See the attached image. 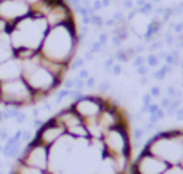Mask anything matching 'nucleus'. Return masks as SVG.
Returning a JSON list of instances; mask_svg holds the SVG:
<instances>
[{
	"label": "nucleus",
	"mask_w": 183,
	"mask_h": 174,
	"mask_svg": "<svg viewBox=\"0 0 183 174\" xmlns=\"http://www.w3.org/2000/svg\"><path fill=\"white\" fill-rule=\"evenodd\" d=\"M151 95H153V97H159V95H161V89H159L158 85H154L153 89H151Z\"/></svg>",
	"instance_id": "13"
},
{
	"label": "nucleus",
	"mask_w": 183,
	"mask_h": 174,
	"mask_svg": "<svg viewBox=\"0 0 183 174\" xmlns=\"http://www.w3.org/2000/svg\"><path fill=\"white\" fill-rule=\"evenodd\" d=\"M149 100H151V95H144V103L149 105Z\"/></svg>",
	"instance_id": "21"
},
{
	"label": "nucleus",
	"mask_w": 183,
	"mask_h": 174,
	"mask_svg": "<svg viewBox=\"0 0 183 174\" xmlns=\"http://www.w3.org/2000/svg\"><path fill=\"white\" fill-rule=\"evenodd\" d=\"M132 65H133L135 70H137V68H140V66H143V65H146V56H143V55H137V56L133 58Z\"/></svg>",
	"instance_id": "8"
},
{
	"label": "nucleus",
	"mask_w": 183,
	"mask_h": 174,
	"mask_svg": "<svg viewBox=\"0 0 183 174\" xmlns=\"http://www.w3.org/2000/svg\"><path fill=\"white\" fill-rule=\"evenodd\" d=\"M180 24H181V27H183V21H181V23H180Z\"/></svg>",
	"instance_id": "22"
},
{
	"label": "nucleus",
	"mask_w": 183,
	"mask_h": 174,
	"mask_svg": "<svg viewBox=\"0 0 183 174\" xmlns=\"http://www.w3.org/2000/svg\"><path fill=\"white\" fill-rule=\"evenodd\" d=\"M149 73V68L146 66V65H143V66H140V68H137V74L141 77V76H146Z\"/></svg>",
	"instance_id": "11"
},
{
	"label": "nucleus",
	"mask_w": 183,
	"mask_h": 174,
	"mask_svg": "<svg viewBox=\"0 0 183 174\" xmlns=\"http://www.w3.org/2000/svg\"><path fill=\"white\" fill-rule=\"evenodd\" d=\"M159 58H158V55L156 53H148V56H146V66L148 68H158L159 66Z\"/></svg>",
	"instance_id": "7"
},
{
	"label": "nucleus",
	"mask_w": 183,
	"mask_h": 174,
	"mask_svg": "<svg viewBox=\"0 0 183 174\" xmlns=\"http://www.w3.org/2000/svg\"><path fill=\"white\" fill-rule=\"evenodd\" d=\"M167 94H169V95H178L177 90H175V87H172V85L167 87Z\"/></svg>",
	"instance_id": "16"
},
{
	"label": "nucleus",
	"mask_w": 183,
	"mask_h": 174,
	"mask_svg": "<svg viewBox=\"0 0 183 174\" xmlns=\"http://www.w3.org/2000/svg\"><path fill=\"white\" fill-rule=\"evenodd\" d=\"M93 52H100L101 50V44L100 42H96V44H93V48H92Z\"/></svg>",
	"instance_id": "18"
},
{
	"label": "nucleus",
	"mask_w": 183,
	"mask_h": 174,
	"mask_svg": "<svg viewBox=\"0 0 183 174\" xmlns=\"http://www.w3.org/2000/svg\"><path fill=\"white\" fill-rule=\"evenodd\" d=\"M164 45H166V44H164L162 39H154V41L148 45V52H149V53H156V52L162 50Z\"/></svg>",
	"instance_id": "6"
},
{
	"label": "nucleus",
	"mask_w": 183,
	"mask_h": 174,
	"mask_svg": "<svg viewBox=\"0 0 183 174\" xmlns=\"http://www.w3.org/2000/svg\"><path fill=\"white\" fill-rule=\"evenodd\" d=\"M92 21H93V24H95V26H98V27H101V26H103V19H101L100 16H92Z\"/></svg>",
	"instance_id": "12"
},
{
	"label": "nucleus",
	"mask_w": 183,
	"mask_h": 174,
	"mask_svg": "<svg viewBox=\"0 0 183 174\" xmlns=\"http://www.w3.org/2000/svg\"><path fill=\"white\" fill-rule=\"evenodd\" d=\"M112 44H114V47H121V45H122L121 39H119L117 36H112Z\"/></svg>",
	"instance_id": "14"
},
{
	"label": "nucleus",
	"mask_w": 183,
	"mask_h": 174,
	"mask_svg": "<svg viewBox=\"0 0 183 174\" xmlns=\"http://www.w3.org/2000/svg\"><path fill=\"white\" fill-rule=\"evenodd\" d=\"M114 60L117 61V63H129L130 61V58H129V55H127V52H125V48H119L117 52L114 53Z\"/></svg>",
	"instance_id": "5"
},
{
	"label": "nucleus",
	"mask_w": 183,
	"mask_h": 174,
	"mask_svg": "<svg viewBox=\"0 0 183 174\" xmlns=\"http://www.w3.org/2000/svg\"><path fill=\"white\" fill-rule=\"evenodd\" d=\"M106 41H108V36H106V34H100V44L103 45V44H106Z\"/></svg>",
	"instance_id": "17"
},
{
	"label": "nucleus",
	"mask_w": 183,
	"mask_h": 174,
	"mask_svg": "<svg viewBox=\"0 0 183 174\" xmlns=\"http://www.w3.org/2000/svg\"><path fill=\"white\" fill-rule=\"evenodd\" d=\"M146 82H148V76H141V77H140V84H141V85H144Z\"/></svg>",
	"instance_id": "20"
},
{
	"label": "nucleus",
	"mask_w": 183,
	"mask_h": 174,
	"mask_svg": "<svg viewBox=\"0 0 183 174\" xmlns=\"http://www.w3.org/2000/svg\"><path fill=\"white\" fill-rule=\"evenodd\" d=\"M122 5H124V8H133V2H132V0H124V2H122Z\"/></svg>",
	"instance_id": "15"
},
{
	"label": "nucleus",
	"mask_w": 183,
	"mask_h": 174,
	"mask_svg": "<svg viewBox=\"0 0 183 174\" xmlns=\"http://www.w3.org/2000/svg\"><path fill=\"white\" fill-rule=\"evenodd\" d=\"M79 45L66 0H0V105L32 106L60 89Z\"/></svg>",
	"instance_id": "1"
},
{
	"label": "nucleus",
	"mask_w": 183,
	"mask_h": 174,
	"mask_svg": "<svg viewBox=\"0 0 183 174\" xmlns=\"http://www.w3.org/2000/svg\"><path fill=\"white\" fill-rule=\"evenodd\" d=\"M114 63H116L114 56H109L108 60L104 61V70H106V71H111V70H112V66H114Z\"/></svg>",
	"instance_id": "10"
},
{
	"label": "nucleus",
	"mask_w": 183,
	"mask_h": 174,
	"mask_svg": "<svg viewBox=\"0 0 183 174\" xmlns=\"http://www.w3.org/2000/svg\"><path fill=\"white\" fill-rule=\"evenodd\" d=\"M111 73H112L114 76H121V74L124 73V66H122L121 63L116 61V63H114V66H112V70H111Z\"/></svg>",
	"instance_id": "9"
},
{
	"label": "nucleus",
	"mask_w": 183,
	"mask_h": 174,
	"mask_svg": "<svg viewBox=\"0 0 183 174\" xmlns=\"http://www.w3.org/2000/svg\"><path fill=\"white\" fill-rule=\"evenodd\" d=\"M143 148L153 155L154 161L146 174H183V129L159 132Z\"/></svg>",
	"instance_id": "3"
},
{
	"label": "nucleus",
	"mask_w": 183,
	"mask_h": 174,
	"mask_svg": "<svg viewBox=\"0 0 183 174\" xmlns=\"http://www.w3.org/2000/svg\"><path fill=\"white\" fill-rule=\"evenodd\" d=\"M108 89H109V82H103V84H101V87H100V90H101V92L108 90Z\"/></svg>",
	"instance_id": "19"
},
{
	"label": "nucleus",
	"mask_w": 183,
	"mask_h": 174,
	"mask_svg": "<svg viewBox=\"0 0 183 174\" xmlns=\"http://www.w3.org/2000/svg\"><path fill=\"white\" fill-rule=\"evenodd\" d=\"M132 135L119 105L82 95L40 126L11 174H129Z\"/></svg>",
	"instance_id": "2"
},
{
	"label": "nucleus",
	"mask_w": 183,
	"mask_h": 174,
	"mask_svg": "<svg viewBox=\"0 0 183 174\" xmlns=\"http://www.w3.org/2000/svg\"><path fill=\"white\" fill-rule=\"evenodd\" d=\"M173 70V68H170L169 65H162L159 70H156L153 73V79H156V81H164L167 77V74Z\"/></svg>",
	"instance_id": "4"
}]
</instances>
